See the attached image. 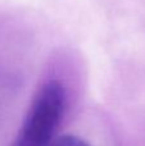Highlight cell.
Masks as SVG:
<instances>
[{"mask_svg":"<svg viewBox=\"0 0 145 146\" xmlns=\"http://www.w3.org/2000/svg\"><path fill=\"white\" fill-rule=\"evenodd\" d=\"M66 94L57 81H50L36 96L18 135L15 146H49L63 115Z\"/></svg>","mask_w":145,"mask_h":146,"instance_id":"obj_1","label":"cell"},{"mask_svg":"<svg viewBox=\"0 0 145 146\" xmlns=\"http://www.w3.org/2000/svg\"><path fill=\"white\" fill-rule=\"evenodd\" d=\"M49 146H90V145L77 136L64 135V136L55 139Z\"/></svg>","mask_w":145,"mask_h":146,"instance_id":"obj_2","label":"cell"}]
</instances>
